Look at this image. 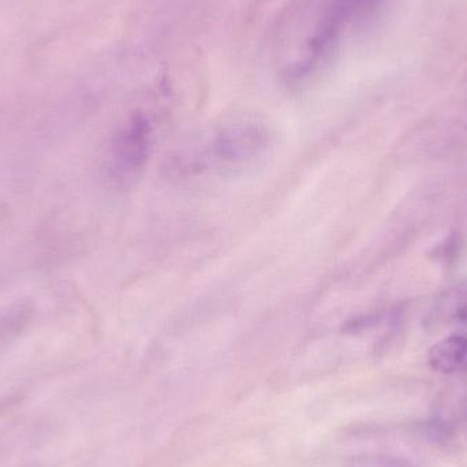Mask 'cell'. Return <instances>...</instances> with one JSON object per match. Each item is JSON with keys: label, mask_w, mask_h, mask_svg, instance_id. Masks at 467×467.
<instances>
[{"label": "cell", "mask_w": 467, "mask_h": 467, "mask_svg": "<svg viewBox=\"0 0 467 467\" xmlns=\"http://www.w3.org/2000/svg\"><path fill=\"white\" fill-rule=\"evenodd\" d=\"M380 0H297L281 21L276 58L281 75L301 83L324 65L347 30Z\"/></svg>", "instance_id": "6da1fadb"}, {"label": "cell", "mask_w": 467, "mask_h": 467, "mask_svg": "<svg viewBox=\"0 0 467 467\" xmlns=\"http://www.w3.org/2000/svg\"><path fill=\"white\" fill-rule=\"evenodd\" d=\"M268 146L269 134L261 124H230L210 142V160L222 169H238L260 157Z\"/></svg>", "instance_id": "7a4b0ae2"}, {"label": "cell", "mask_w": 467, "mask_h": 467, "mask_svg": "<svg viewBox=\"0 0 467 467\" xmlns=\"http://www.w3.org/2000/svg\"><path fill=\"white\" fill-rule=\"evenodd\" d=\"M152 149V128L148 119H131L114 142L113 163L116 177L133 179L144 170Z\"/></svg>", "instance_id": "3957f363"}, {"label": "cell", "mask_w": 467, "mask_h": 467, "mask_svg": "<svg viewBox=\"0 0 467 467\" xmlns=\"http://www.w3.org/2000/svg\"><path fill=\"white\" fill-rule=\"evenodd\" d=\"M463 322H467V281L454 284L443 291L426 317V324L432 327Z\"/></svg>", "instance_id": "277c9868"}, {"label": "cell", "mask_w": 467, "mask_h": 467, "mask_svg": "<svg viewBox=\"0 0 467 467\" xmlns=\"http://www.w3.org/2000/svg\"><path fill=\"white\" fill-rule=\"evenodd\" d=\"M428 364L443 375L467 372V336L453 335L440 340L429 350Z\"/></svg>", "instance_id": "5b68a950"}]
</instances>
